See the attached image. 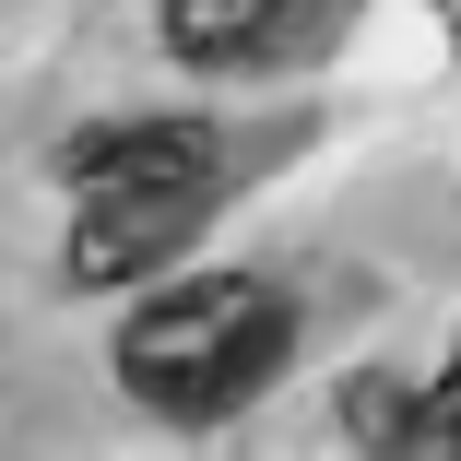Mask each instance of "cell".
Segmentation results:
<instances>
[{
  "label": "cell",
  "mask_w": 461,
  "mask_h": 461,
  "mask_svg": "<svg viewBox=\"0 0 461 461\" xmlns=\"http://www.w3.org/2000/svg\"><path fill=\"white\" fill-rule=\"evenodd\" d=\"M343 426L379 449V461H461V343H449V366L438 379H355L343 391Z\"/></svg>",
  "instance_id": "5"
},
{
  "label": "cell",
  "mask_w": 461,
  "mask_h": 461,
  "mask_svg": "<svg viewBox=\"0 0 461 461\" xmlns=\"http://www.w3.org/2000/svg\"><path fill=\"white\" fill-rule=\"evenodd\" d=\"M296 320L260 272H202V285H166L154 308H131L119 331V379L154 414H237L272 366H285Z\"/></svg>",
  "instance_id": "1"
},
{
  "label": "cell",
  "mask_w": 461,
  "mask_h": 461,
  "mask_svg": "<svg viewBox=\"0 0 461 461\" xmlns=\"http://www.w3.org/2000/svg\"><path fill=\"white\" fill-rule=\"evenodd\" d=\"M202 202L213 190H83V213H71V285H142L154 260H177L202 237Z\"/></svg>",
  "instance_id": "2"
},
{
  "label": "cell",
  "mask_w": 461,
  "mask_h": 461,
  "mask_svg": "<svg viewBox=\"0 0 461 461\" xmlns=\"http://www.w3.org/2000/svg\"><path fill=\"white\" fill-rule=\"evenodd\" d=\"M213 131L202 119H119V131H83L59 154L71 190H213Z\"/></svg>",
  "instance_id": "4"
},
{
  "label": "cell",
  "mask_w": 461,
  "mask_h": 461,
  "mask_svg": "<svg viewBox=\"0 0 461 461\" xmlns=\"http://www.w3.org/2000/svg\"><path fill=\"white\" fill-rule=\"evenodd\" d=\"M331 0H166V48L190 71H272L320 36Z\"/></svg>",
  "instance_id": "3"
}]
</instances>
